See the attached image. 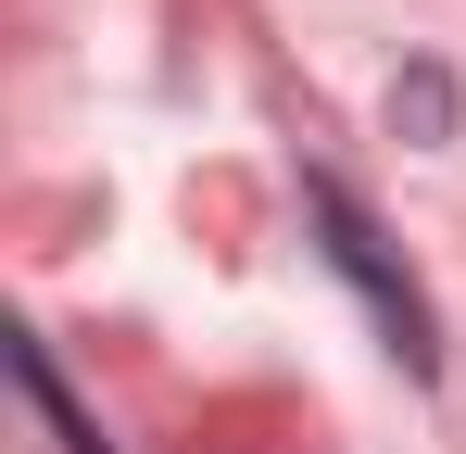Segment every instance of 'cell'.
Instances as JSON below:
<instances>
[{
	"label": "cell",
	"instance_id": "6da1fadb",
	"mask_svg": "<svg viewBox=\"0 0 466 454\" xmlns=\"http://www.w3.org/2000/svg\"><path fill=\"white\" fill-rule=\"evenodd\" d=\"M315 227H328V253L366 278V303H379V328H390V354H416V366H429V303L390 278V253H379V227L353 215V190H328V177H315Z\"/></svg>",
	"mask_w": 466,
	"mask_h": 454
}]
</instances>
